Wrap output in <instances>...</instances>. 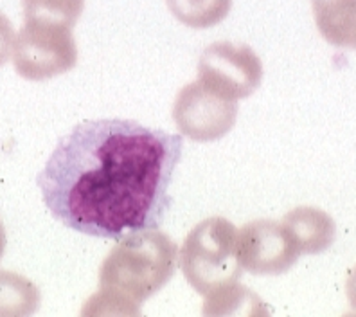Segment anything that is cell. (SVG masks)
Returning a JSON list of instances; mask_svg holds the SVG:
<instances>
[{
	"instance_id": "cell-3",
	"label": "cell",
	"mask_w": 356,
	"mask_h": 317,
	"mask_svg": "<svg viewBox=\"0 0 356 317\" xmlns=\"http://www.w3.org/2000/svg\"><path fill=\"white\" fill-rule=\"evenodd\" d=\"M180 267L189 285L205 297L236 285L243 267L238 260V229L234 224L213 217L193 227L182 244Z\"/></svg>"
},
{
	"instance_id": "cell-6",
	"label": "cell",
	"mask_w": 356,
	"mask_h": 317,
	"mask_svg": "<svg viewBox=\"0 0 356 317\" xmlns=\"http://www.w3.org/2000/svg\"><path fill=\"white\" fill-rule=\"evenodd\" d=\"M200 82L230 100H243L257 91L263 79V63L252 47L216 42L202 52L198 61Z\"/></svg>"
},
{
	"instance_id": "cell-12",
	"label": "cell",
	"mask_w": 356,
	"mask_h": 317,
	"mask_svg": "<svg viewBox=\"0 0 356 317\" xmlns=\"http://www.w3.org/2000/svg\"><path fill=\"white\" fill-rule=\"evenodd\" d=\"M22 6L26 20L72 29L85 9V0H22Z\"/></svg>"
},
{
	"instance_id": "cell-4",
	"label": "cell",
	"mask_w": 356,
	"mask_h": 317,
	"mask_svg": "<svg viewBox=\"0 0 356 317\" xmlns=\"http://www.w3.org/2000/svg\"><path fill=\"white\" fill-rule=\"evenodd\" d=\"M13 63L17 72L29 82H44L69 72L78 63L72 29L26 20L15 38Z\"/></svg>"
},
{
	"instance_id": "cell-8",
	"label": "cell",
	"mask_w": 356,
	"mask_h": 317,
	"mask_svg": "<svg viewBox=\"0 0 356 317\" xmlns=\"http://www.w3.org/2000/svg\"><path fill=\"white\" fill-rule=\"evenodd\" d=\"M282 226L286 227L300 254H321L333 245L337 236L333 218L326 211L308 206L291 209L282 218Z\"/></svg>"
},
{
	"instance_id": "cell-13",
	"label": "cell",
	"mask_w": 356,
	"mask_h": 317,
	"mask_svg": "<svg viewBox=\"0 0 356 317\" xmlns=\"http://www.w3.org/2000/svg\"><path fill=\"white\" fill-rule=\"evenodd\" d=\"M243 304L254 307V309H257L263 314L266 312V310L263 309V303H261V300L256 294L247 291V287H239L238 283H236V285H230V287L222 288V291L207 295L204 314L205 316H227V314L238 312L245 314L243 310H241Z\"/></svg>"
},
{
	"instance_id": "cell-11",
	"label": "cell",
	"mask_w": 356,
	"mask_h": 317,
	"mask_svg": "<svg viewBox=\"0 0 356 317\" xmlns=\"http://www.w3.org/2000/svg\"><path fill=\"white\" fill-rule=\"evenodd\" d=\"M171 15L184 26L209 29L223 22L232 8V0H165Z\"/></svg>"
},
{
	"instance_id": "cell-14",
	"label": "cell",
	"mask_w": 356,
	"mask_h": 317,
	"mask_svg": "<svg viewBox=\"0 0 356 317\" xmlns=\"http://www.w3.org/2000/svg\"><path fill=\"white\" fill-rule=\"evenodd\" d=\"M15 45V31L13 24L4 13H0V67L9 60Z\"/></svg>"
},
{
	"instance_id": "cell-2",
	"label": "cell",
	"mask_w": 356,
	"mask_h": 317,
	"mask_svg": "<svg viewBox=\"0 0 356 317\" xmlns=\"http://www.w3.org/2000/svg\"><path fill=\"white\" fill-rule=\"evenodd\" d=\"M177 244L156 229L122 236L99 269V292L83 316H139L140 304L164 288L177 270Z\"/></svg>"
},
{
	"instance_id": "cell-15",
	"label": "cell",
	"mask_w": 356,
	"mask_h": 317,
	"mask_svg": "<svg viewBox=\"0 0 356 317\" xmlns=\"http://www.w3.org/2000/svg\"><path fill=\"white\" fill-rule=\"evenodd\" d=\"M346 292H348V300L349 304H351V309L356 310V267L351 270V274H349Z\"/></svg>"
},
{
	"instance_id": "cell-7",
	"label": "cell",
	"mask_w": 356,
	"mask_h": 317,
	"mask_svg": "<svg viewBox=\"0 0 356 317\" xmlns=\"http://www.w3.org/2000/svg\"><path fill=\"white\" fill-rule=\"evenodd\" d=\"M300 251L282 222L254 220L238 233V260L256 276H279L296 265Z\"/></svg>"
},
{
	"instance_id": "cell-9",
	"label": "cell",
	"mask_w": 356,
	"mask_h": 317,
	"mask_svg": "<svg viewBox=\"0 0 356 317\" xmlns=\"http://www.w3.org/2000/svg\"><path fill=\"white\" fill-rule=\"evenodd\" d=\"M322 38L334 47L356 49V0H312Z\"/></svg>"
},
{
	"instance_id": "cell-5",
	"label": "cell",
	"mask_w": 356,
	"mask_h": 317,
	"mask_svg": "<svg viewBox=\"0 0 356 317\" xmlns=\"http://www.w3.org/2000/svg\"><path fill=\"white\" fill-rule=\"evenodd\" d=\"M173 119L180 134L198 143H209L232 130L238 119V103L198 79L178 92Z\"/></svg>"
},
{
	"instance_id": "cell-16",
	"label": "cell",
	"mask_w": 356,
	"mask_h": 317,
	"mask_svg": "<svg viewBox=\"0 0 356 317\" xmlns=\"http://www.w3.org/2000/svg\"><path fill=\"white\" fill-rule=\"evenodd\" d=\"M4 251H6V231H4V226H2V222H0V258H2Z\"/></svg>"
},
{
	"instance_id": "cell-10",
	"label": "cell",
	"mask_w": 356,
	"mask_h": 317,
	"mask_svg": "<svg viewBox=\"0 0 356 317\" xmlns=\"http://www.w3.org/2000/svg\"><path fill=\"white\" fill-rule=\"evenodd\" d=\"M38 287L17 272L0 270V317H29L40 309Z\"/></svg>"
},
{
	"instance_id": "cell-1",
	"label": "cell",
	"mask_w": 356,
	"mask_h": 317,
	"mask_svg": "<svg viewBox=\"0 0 356 317\" xmlns=\"http://www.w3.org/2000/svg\"><path fill=\"white\" fill-rule=\"evenodd\" d=\"M182 144L131 119H90L58 141L36 183L63 226L121 240L164 224Z\"/></svg>"
}]
</instances>
